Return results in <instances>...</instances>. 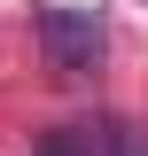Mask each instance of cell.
I'll return each instance as SVG.
<instances>
[{"label": "cell", "mask_w": 148, "mask_h": 156, "mask_svg": "<svg viewBox=\"0 0 148 156\" xmlns=\"http://www.w3.org/2000/svg\"><path fill=\"white\" fill-rule=\"evenodd\" d=\"M39 39H47V62L62 78H86L101 62V47H109V31H101L93 8H39Z\"/></svg>", "instance_id": "6da1fadb"}, {"label": "cell", "mask_w": 148, "mask_h": 156, "mask_svg": "<svg viewBox=\"0 0 148 156\" xmlns=\"http://www.w3.org/2000/svg\"><path fill=\"white\" fill-rule=\"evenodd\" d=\"M31 156H148L140 140L125 133V125H55V133H39L31 140Z\"/></svg>", "instance_id": "7a4b0ae2"}]
</instances>
